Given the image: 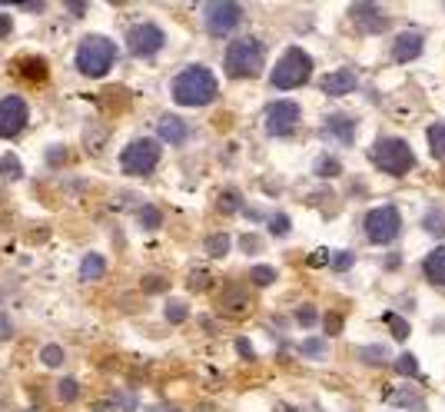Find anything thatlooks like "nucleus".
Returning <instances> with one entry per match:
<instances>
[{
    "label": "nucleus",
    "instance_id": "obj_15",
    "mask_svg": "<svg viewBox=\"0 0 445 412\" xmlns=\"http://www.w3.org/2000/svg\"><path fill=\"white\" fill-rule=\"evenodd\" d=\"M156 130H160V140H166V144H183V140H186V124L180 120V116H173V114L160 116Z\"/></svg>",
    "mask_w": 445,
    "mask_h": 412
},
{
    "label": "nucleus",
    "instance_id": "obj_3",
    "mask_svg": "<svg viewBox=\"0 0 445 412\" xmlns=\"http://www.w3.org/2000/svg\"><path fill=\"white\" fill-rule=\"evenodd\" d=\"M262 60H266V50L256 37H240L232 40L230 50H226V74L230 77H256L262 70Z\"/></svg>",
    "mask_w": 445,
    "mask_h": 412
},
{
    "label": "nucleus",
    "instance_id": "obj_23",
    "mask_svg": "<svg viewBox=\"0 0 445 412\" xmlns=\"http://www.w3.org/2000/svg\"><path fill=\"white\" fill-rule=\"evenodd\" d=\"M252 283H260V286H270V283H276V269L272 266H252Z\"/></svg>",
    "mask_w": 445,
    "mask_h": 412
},
{
    "label": "nucleus",
    "instance_id": "obj_38",
    "mask_svg": "<svg viewBox=\"0 0 445 412\" xmlns=\"http://www.w3.org/2000/svg\"><path fill=\"white\" fill-rule=\"evenodd\" d=\"M392 329H396V333H399V339H402V336H406V326H402V323H399V319H392Z\"/></svg>",
    "mask_w": 445,
    "mask_h": 412
},
{
    "label": "nucleus",
    "instance_id": "obj_21",
    "mask_svg": "<svg viewBox=\"0 0 445 412\" xmlns=\"http://www.w3.org/2000/svg\"><path fill=\"white\" fill-rule=\"evenodd\" d=\"M40 363L44 366H50V369H57V366H63V349H60V346H44V349H40Z\"/></svg>",
    "mask_w": 445,
    "mask_h": 412
},
{
    "label": "nucleus",
    "instance_id": "obj_17",
    "mask_svg": "<svg viewBox=\"0 0 445 412\" xmlns=\"http://www.w3.org/2000/svg\"><path fill=\"white\" fill-rule=\"evenodd\" d=\"M103 273H107V259L100 256V253L83 256V263H80V279H83V283H93V279H100Z\"/></svg>",
    "mask_w": 445,
    "mask_h": 412
},
{
    "label": "nucleus",
    "instance_id": "obj_14",
    "mask_svg": "<svg viewBox=\"0 0 445 412\" xmlns=\"http://www.w3.org/2000/svg\"><path fill=\"white\" fill-rule=\"evenodd\" d=\"M419 54H422V37L419 34H399L396 44H392V57L396 60H416Z\"/></svg>",
    "mask_w": 445,
    "mask_h": 412
},
{
    "label": "nucleus",
    "instance_id": "obj_32",
    "mask_svg": "<svg viewBox=\"0 0 445 412\" xmlns=\"http://www.w3.org/2000/svg\"><path fill=\"white\" fill-rule=\"evenodd\" d=\"M220 206H222L226 213L236 210V193H226V196H220Z\"/></svg>",
    "mask_w": 445,
    "mask_h": 412
},
{
    "label": "nucleus",
    "instance_id": "obj_6",
    "mask_svg": "<svg viewBox=\"0 0 445 412\" xmlns=\"http://www.w3.org/2000/svg\"><path fill=\"white\" fill-rule=\"evenodd\" d=\"M156 164H160V144L156 140H133V144L126 146L123 154H120V166H123V173H130V176H150V173L156 170Z\"/></svg>",
    "mask_w": 445,
    "mask_h": 412
},
{
    "label": "nucleus",
    "instance_id": "obj_11",
    "mask_svg": "<svg viewBox=\"0 0 445 412\" xmlns=\"http://www.w3.org/2000/svg\"><path fill=\"white\" fill-rule=\"evenodd\" d=\"M300 124V106L292 104V100H280V104H272L266 110V130L272 136H286L292 134V126Z\"/></svg>",
    "mask_w": 445,
    "mask_h": 412
},
{
    "label": "nucleus",
    "instance_id": "obj_39",
    "mask_svg": "<svg viewBox=\"0 0 445 412\" xmlns=\"http://www.w3.org/2000/svg\"><path fill=\"white\" fill-rule=\"evenodd\" d=\"M24 10H30V14H40V10H44V4H24Z\"/></svg>",
    "mask_w": 445,
    "mask_h": 412
},
{
    "label": "nucleus",
    "instance_id": "obj_41",
    "mask_svg": "<svg viewBox=\"0 0 445 412\" xmlns=\"http://www.w3.org/2000/svg\"><path fill=\"white\" fill-rule=\"evenodd\" d=\"M30 412H37V409H30Z\"/></svg>",
    "mask_w": 445,
    "mask_h": 412
},
{
    "label": "nucleus",
    "instance_id": "obj_16",
    "mask_svg": "<svg viewBox=\"0 0 445 412\" xmlns=\"http://www.w3.org/2000/svg\"><path fill=\"white\" fill-rule=\"evenodd\" d=\"M326 130L336 134L342 144H352V140H356V120H352V116H342V114L329 116V120H326Z\"/></svg>",
    "mask_w": 445,
    "mask_h": 412
},
{
    "label": "nucleus",
    "instance_id": "obj_4",
    "mask_svg": "<svg viewBox=\"0 0 445 412\" xmlns=\"http://www.w3.org/2000/svg\"><path fill=\"white\" fill-rule=\"evenodd\" d=\"M372 164H376L382 173H389V176H402V173L412 170L416 156H412L406 140H399V136H382V140H376V146H372Z\"/></svg>",
    "mask_w": 445,
    "mask_h": 412
},
{
    "label": "nucleus",
    "instance_id": "obj_12",
    "mask_svg": "<svg viewBox=\"0 0 445 412\" xmlns=\"http://www.w3.org/2000/svg\"><path fill=\"white\" fill-rule=\"evenodd\" d=\"M322 90L329 96H346L356 90V74L352 70H332L329 77L322 80Z\"/></svg>",
    "mask_w": 445,
    "mask_h": 412
},
{
    "label": "nucleus",
    "instance_id": "obj_9",
    "mask_svg": "<svg viewBox=\"0 0 445 412\" xmlns=\"http://www.w3.org/2000/svg\"><path fill=\"white\" fill-rule=\"evenodd\" d=\"M27 120H30V106L24 96L10 94L0 100V136H4V140L17 136L20 130L27 126Z\"/></svg>",
    "mask_w": 445,
    "mask_h": 412
},
{
    "label": "nucleus",
    "instance_id": "obj_7",
    "mask_svg": "<svg viewBox=\"0 0 445 412\" xmlns=\"http://www.w3.org/2000/svg\"><path fill=\"white\" fill-rule=\"evenodd\" d=\"M402 230V216L396 206H376L366 216V236L369 243H392Z\"/></svg>",
    "mask_w": 445,
    "mask_h": 412
},
{
    "label": "nucleus",
    "instance_id": "obj_13",
    "mask_svg": "<svg viewBox=\"0 0 445 412\" xmlns=\"http://www.w3.org/2000/svg\"><path fill=\"white\" fill-rule=\"evenodd\" d=\"M352 17H356L359 27H366V30H386V24H389L386 14L379 7H372V4H356V7H352Z\"/></svg>",
    "mask_w": 445,
    "mask_h": 412
},
{
    "label": "nucleus",
    "instance_id": "obj_26",
    "mask_svg": "<svg viewBox=\"0 0 445 412\" xmlns=\"http://www.w3.org/2000/svg\"><path fill=\"white\" fill-rule=\"evenodd\" d=\"M166 319H170V323H183V319H186V306H183V303H170V306H166Z\"/></svg>",
    "mask_w": 445,
    "mask_h": 412
},
{
    "label": "nucleus",
    "instance_id": "obj_34",
    "mask_svg": "<svg viewBox=\"0 0 445 412\" xmlns=\"http://www.w3.org/2000/svg\"><path fill=\"white\" fill-rule=\"evenodd\" d=\"M10 27H14V20H10L7 14H0V37H7Z\"/></svg>",
    "mask_w": 445,
    "mask_h": 412
},
{
    "label": "nucleus",
    "instance_id": "obj_22",
    "mask_svg": "<svg viewBox=\"0 0 445 412\" xmlns=\"http://www.w3.org/2000/svg\"><path fill=\"white\" fill-rule=\"evenodd\" d=\"M226 249H230V236L226 233H216V236L206 240V253L210 256H226Z\"/></svg>",
    "mask_w": 445,
    "mask_h": 412
},
{
    "label": "nucleus",
    "instance_id": "obj_25",
    "mask_svg": "<svg viewBox=\"0 0 445 412\" xmlns=\"http://www.w3.org/2000/svg\"><path fill=\"white\" fill-rule=\"evenodd\" d=\"M60 399H63V403H73V399H77L80 396V383L77 379H63V383H60Z\"/></svg>",
    "mask_w": 445,
    "mask_h": 412
},
{
    "label": "nucleus",
    "instance_id": "obj_35",
    "mask_svg": "<svg viewBox=\"0 0 445 412\" xmlns=\"http://www.w3.org/2000/svg\"><path fill=\"white\" fill-rule=\"evenodd\" d=\"M60 150H63V146H53V150H50V154H47V164H60V160H63V154H60Z\"/></svg>",
    "mask_w": 445,
    "mask_h": 412
},
{
    "label": "nucleus",
    "instance_id": "obj_1",
    "mask_svg": "<svg viewBox=\"0 0 445 412\" xmlns=\"http://www.w3.org/2000/svg\"><path fill=\"white\" fill-rule=\"evenodd\" d=\"M216 90H220V84H216L213 70L206 67H186L180 77L173 80V100L180 106H206L210 100L216 96Z\"/></svg>",
    "mask_w": 445,
    "mask_h": 412
},
{
    "label": "nucleus",
    "instance_id": "obj_36",
    "mask_svg": "<svg viewBox=\"0 0 445 412\" xmlns=\"http://www.w3.org/2000/svg\"><path fill=\"white\" fill-rule=\"evenodd\" d=\"M319 173H339V164L329 160V164H319Z\"/></svg>",
    "mask_w": 445,
    "mask_h": 412
},
{
    "label": "nucleus",
    "instance_id": "obj_40",
    "mask_svg": "<svg viewBox=\"0 0 445 412\" xmlns=\"http://www.w3.org/2000/svg\"><path fill=\"white\" fill-rule=\"evenodd\" d=\"M153 412H176V409H153Z\"/></svg>",
    "mask_w": 445,
    "mask_h": 412
},
{
    "label": "nucleus",
    "instance_id": "obj_2",
    "mask_svg": "<svg viewBox=\"0 0 445 412\" xmlns=\"http://www.w3.org/2000/svg\"><path fill=\"white\" fill-rule=\"evenodd\" d=\"M116 60V44L110 37H100V34H90V37L80 40L77 47V70L83 77H103Z\"/></svg>",
    "mask_w": 445,
    "mask_h": 412
},
{
    "label": "nucleus",
    "instance_id": "obj_8",
    "mask_svg": "<svg viewBox=\"0 0 445 412\" xmlns=\"http://www.w3.org/2000/svg\"><path fill=\"white\" fill-rule=\"evenodd\" d=\"M203 14H206V30H210V34H216V37H226V34H232V30L240 27V20H242V7H240V4H230V0L206 4Z\"/></svg>",
    "mask_w": 445,
    "mask_h": 412
},
{
    "label": "nucleus",
    "instance_id": "obj_18",
    "mask_svg": "<svg viewBox=\"0 0 445 412\" xmlns=\"http://www.w3.org/2000/svg\"><path fill=\"white\" fill-rule=\"evenodd\" d=\"M426 276L439 286H445V249H436L426 256Z\"/></svg>",
    "mask_w": 445,
    "mask_h": 412
},
{
    "label": "nucleus",
    "instance_id": "obj_27",
    "mask_svg": "<svg viewBox=\"0 0 445 412\" xmlns=\"http://www.w3.org/2000/svg\"><path fill=\"white\" fill-rule=\"evenodd\" d=\"M270 226H272V233H276V236H286V233H290V220H286V216H272Z\"/></svg>",
    "mask_w": 445,
    "mask_h": 412
},
{
    "label": "nucleus",
    "instance_id": "obj_29",
    "mask_svg": "<svg viewBox=\"0 0 445 412\" xmlns=\"http://www.w3.org/2000/svg\"><path fill=\"white\" fill-rule=\"evenodd\" d=\"M296 319H300L302 326H312V323H316V313H312V306H302L300 313H296Z\"/></svg>",
    "mask_w": 445,
    "mask_h": 412
},
{
    "label": "nucleus",
    "instance_id": "obj_30",
    "mask_svg": "<svg viewBox=\"0 0 445 412\" xmlns=\"http://www.w3.org/2000/svg\"><path fill=\"white\" fill-rule=\"evenodd\" d=\"M332 266H336V269H349V266H352V253H336Z\"/></svg>",
    "mask_w": 445,
    "mask_h": 412
},
{
    "label": "nucleus",
    "instance_id": "obj_28",
    "mask_svg": "<svg viewBox=\"0 0 445 412\" xmlns=\"http://www.w3.org/2000/svg\"><path fill=\"white\" fill-rule=\"evenodd\" d=\"M399 373H409V376H416L419 373V366L412 356H399Z\"/></svg>",
    "mask_w": 445,
    "mask_h": 412
},
{
    "label": "nucleus",
    "instance_id": "obj_5",
    "mask_svg": "<svg viewBox=\"0 0 445 412\" xmlns=\"http://www.w3.org/2000/svg\"><path fill=\"white\" fill-rule=\"evenodd\" d=\"M310 77H312V57L302 54L300 47H292L280 57V64H276L270 80L276 90H292V86H302Z\"/></svg>",
    "mask_w": 445,
    "mask_h": 412
},
{
    "label": "nucleus",
    "instance_id": "obj_31",
    "mask_svg": "<svg viewBox=\"0 0 445 412\" xmlns=\"http://www.w3.org/2000/svg\"><path fill=\"white\" fill-rule=\"evenodd\" d=\"M143 289H146V293H156V289H166V283H163V279H156V276H146Z\"/></svg>",
    "mask_w": 445,
    "mask_h": 412
},
{
    "label": "nucleus",
    "instance_id": "obj_20",
    "mask_svg": "<svg viewBox=\"0 0 445 412\" xmlns=\"http://www.w3.org/2000/svg\"><path fill=\"white\" fill-rule=\"evenodd\" d=\"M429 146H432V156L445 160V124L429 126Z\"/></svg>",
    "mask_w": 445,
    "mask_h": 412
},
{
    "label": "nucleus",
    "instance_id": "obj_10",
    "mask_svg": "<svg viewBox=\"0 0 445 412\" xmlns=\"http://www.w3.org/2000/svg\"><path fill=\"white\" fill-rule=\"evenodd\" d=\"M163 44H166V34L156 24H136L126 34V47H130L133 57H153V54H160Z\"/></svg>",
    "mask_w": 445,
    "mask_h": 412
},
{
    "label": "nucleus",
    "instance_id": "obj_37",
    "mask_svg": "<svg viewBox=\"0 0 445 412\" xmlns=\"http://www.w3.org/2000/svg\"><path fill=\"white\" fill-rule=\"evenodd\" d=\"M67 10H70V14H83V10H87V4H67Z\"/></svg>",
    "mask_w": 445,
    "mask_h": 412
},
{
    "label": "nucleus",
    "instance_id": "obj_19",
    "mask_svg": "<svg viewBox=\"0 0 445 412\" xmlns=\"http://www.w3.org/2000/svg\"><path fill=\"white\" fill-rule=\"evenodd\" d=\"M0 176H4V180H20V176H24V166H20V160L14 154H4L0 156Z\"/></svg>",
    "mask_w": 445,
    "mask_h": 412
},
{
    "label": "nucleus",
    "instance_id": "obj_24",
    "mask_svg": "<svg viewBox=\"0 0 445 412\" xmlns=\"http://www.w3.org/2000/svg\"><path fill=\"white\" fill-rule=\"evenodd\" d=\"M140 223H143L146 230H160L163 216H160V210H153V206H143V213H140Z\"/></svg>",
    "mask_w": 445,
    "mask_h": 412
},
{
    "label": "nucleus",
    "instance_id": "obj_33",
    "mask_svg": "<svg viewBox=\"0 0 445 412\" xmlns=\"http://www.w3.org/2000/svg\"><path fill=\"white\" fill-rule=\"evenodd\" d=\"M10 333H14V326H10V319L0 313V339H10Z\"/></svg>",
    "mask_w": 445,
    "mask_h": 412
}]
</instances>
